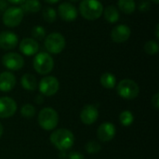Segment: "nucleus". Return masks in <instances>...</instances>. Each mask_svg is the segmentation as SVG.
<instances>
[{"mask_svg": "<svg viewBox=\"0 0 159 159\" xmlns=\"http://www.w3.org/2000/svg\"><path fill=\"white\" fill-rule=\"evenodd\" d=\"M103 6L100 0H81L79 3V13L88 20H95L102 17Z\"/></svg>", "mask_w": 159, "mask_h": 159, "instance_id": "f257e3e1", "label": "nucleus"}, {"mask_svg": "<svg viewBox=\"0 0 159 159\" xmlns=\"http://www.w3.org/2000/svg\"><path fill=\"white\" fill-rule=\"evenodd\" d=\"M51 143L61 151L70 149L75 143V137L72 131L67 129H60L53 131L50 135Z\"/></svg>", "mask_w": 159, "mask_h": 159, "instance_id": "f03ea898", "label": "nucleus"}, {"mask_svg": "<svg viewBox=\"0 0 159 159\" xmlns=\"http://www.w3.org/2000/svg\"><path fill=\"white\" fill-rule=\"evenodd\" d=\"M33 66L39 75H48L53 70L54 60L48 52H37L34 58Z\"/></svg>", "mask_w": 159, "mask_h": 159, "instance_id": "7ed1b4c3", "label": "nucleus"}, {"mask_svg": "<svg viewBox=\"0 0 159 159\" xmlns=\"http://www.w3.org/2000/svg\"><path fill=\"white\" fill-rule=\"evenodd\" d=\"M65 45L66 40L61 33H50L44 39L45 48L50 54H60L64 49Z\"/></svg>", "mask_w": 159, "mask_h": 159, "instance_id": "20e7f679", "label": "nucleus"}, {"mask_svg": "<svg viewBox=\"0 0 159 159\" xmlns=\"http://www.w3.org/2000/svg\"><path fill=\"white\" fill-rule=\"evenodd\" d=\"M59 122V116L58 113L50 108V107H47V108H43L39 115H38V123L39 126L45 129V130H52L54 129Z\"/></svg>", "mask_w": 159, "mask_h": 159, "instance_id": "39448f33", "label": "nucleus"}, {"mask_svg": "<svg viewBox=\"0 0 159 159\" xmlns=\"http://www.w3.org/2000/svg\"><path fill=\"white\" fill-rule=\"evenodd\" d=\"M24 17V12L20 7H8L3 13V23L9 28L17 27L20 24Z\"/></svg>", "mask_w": 159, "mask_h": 159, "instance_id": "423d86ee", "label": "nucleus"}, {"mask_svg": "<svg viewBox=\"0 0 159 159\" xmlns=\"http://www.w3.org/2000/svg\"><path fill=\"white\" fill-rule=\"evenodd\" d=\"M117 93L120 97L126 100L135 99L140 92L138 84L131 79H123L117 85Z\"/></svg>", "mask_w": 159, "mask_h": 159, "instance_id": "0eeeda50", "label": "nucleus"}, {"mask_svg": "<svg viewBox=\"0 0 159 159\" xmlns=\"http://www.w3.org/2000/svg\"><path fill=\"white\" fill-rule=\"evenodd\" d=\"M40 92L45 96H52L56 94L60 88V83L55 76L48 75L40 80L38 85Z\"/></svg>", "mask_w": 159, "mask_h": 159, "instance_id": "6e6552de", "label": "nucleus"}, {"mask_svg": "<svg viewBox=\"0 0 159 159\" xmlns=\"http://www.w3.org/2000/svg\"><path fill=\"white\" fill-rule=\"evenodd\" d=\"M2 63L8 70L18 71L23 67L24 59L17 52H7L2 57Z\"/></svg>", "mask_w": 159, "mask_h": 159, "instance_id": "1a4fd4ad", "label": "nucleus"}, {"mask_svg": "<svg viewBox=\"0 0 159 159\" xmlns=\"http://www.w3.org/2000/svg\"><path fill=\"white\" fill-rule=\"evenodd\" d=\"M57 14L60 16V18L62 20L66 22H70V21H74L77 18L78 12H77V8L75 7V6L73 5L72 3L62 2L58 7Z\"/></svg>", "mask_w": 159, "mask_h": 159, "instance_id": "9d476101", "label": "nucleus"}, {"mask_svg": "<svg viewBox=\"0 0 159 159\" xmlns=\"http://www.w3.org/2000/svg\"><path fill=\"white\" fill-rule=\"evenodd\" d=\"M131 34L130 28L126 24H118L111 31V39L117 44L127 42Z\"/></svg>", "mask_w": 159, "mask_h": 159, "instance_id": "9b49d317", "label": "nucleus"}, {"mask_svg": "<svg viewBox=\"0 0 159 159\" xmlns=\"http://www.w3.org/2000/svg\"><path fill=\"white\" fill-rule=\"evenodd\" d=\"M19 44L18 35L11 31H3L0 33V48L10 50L15 48Z\"/></svg>", "mask_w": 159, "mask_h": 159, "instance_id": "f8f14e48", "label": "nucleus"}, {"mask_svg": "<svg viewBox=\"0 0 159 159\" xmlns=\"http://www.w3.org/2000/svg\"><path fill=\"white\" fill-rule=\"evenodd\" d=\"M17 110V104L12 98H0V118H7L12 116Z\"/></svg>", "mask_w": 159, "mask_h": 159, "instance_id": "ddd939ff", "label": "nucleus"}, {"mask_svg": "<svg viewBox=\"0 0 159 159\" xmlns=\"http://www.w3.org/2000/svg\"><path fill=\"white\" fill-rule=\"evenodd\" d=\"M20 51L25 56L35 55L39 50V44L36 40L32 37L23 38L19 44Z\"/></svg>", "mask_w": 159, "mask_h": 159, "instance_id": "4468645a", "label": "nucleus"}, {"mask_svg": "<svg viewBox=\"0 0 159 159\" xmlns=\"http://www.w3.org/2000/svg\"><path fill=\"white\" fill-rule=\"evenodd\" d=\"M116 132V130L115 125L110 122H105V123H102L99 127L98 131H97V136L102 142L105 143L114 139Z\"/></svg>", "mask_w": 159, "mask_h": 159, "instance_id": "2eb2a0df", "label": "nucleus"}, {"mask_svg": "<svg viewBox=\"0 0 159 159\" xmlns=\"http://www.w3.org/2000/svg\"><path fill=\"white\" fill-rule=\"evenodd\" d=\"M99 116L98 109L93 105H86L80 114L81 121L86 125H91L96 122Z\"/></svg>", "mask_w": 159, "mask_h": 159, "instance_id": "dca6fc26", "label": "nucleus"}, {"mask_svg": "<svg viewBox=\"0 0 159 159\" xmlns=\"http://www.w3.org/2000/svg\"><path fill=\"white\" fill-rule=\"evenodd\" d=\"M16 85V77L10 72H3L0 74V90L8 92L14 89Z\"/></svg>", "mask_w": 159, "mask_h": 159, "instance_id": "f3484780", "label": "nucleus"}, {"mask_svg": "<svg viewBox=\"0 0 159 159\" xmlns=\"http://www.w3.org/2000/svg\"><path fill=\"white\" fill-rule=\"evenodd\" d=\"M102 15H103L105 20H107L110 23H116V22H117L119 20V18H120L119 10L114 5H109L105 8H103Z\"/></svg>", "mask_w": 159, "mask_h": 159, "instance_id": "a211bd4d", "label": "nucleus"}, {"mask_svg": "<svg viewBox=\"0 0 159 159\" xmlns=\"http://www.w3.org/2000/svg\"><path fill=\"white\" fill-rule=\"evenodd\" d=\"M20 7L24 13H37L40 11L42 5L39 0H25Z\"/></svg>", "mask_w": 159, "mask_h": 159, "instance_id": "6ab92c4d", "label": "nucleus"}, {"mask_svg": "<svg viewBox=\"0 0 159 159\" xmlns=\"http://www.w3.org/2000/svg\"><path fill=\"white\" fill-rule=\"evenodd\" d=\"M117 6L119 10L126 15H131L136 10L135 0H118Z\"/></svg>", "mask_w": 159, "mask_h": 159, "instance_id": "aec40b11", "label": "nucleus"}, {"mask_svg": "<svg viewBox=\"0 0 159 159\" xmlns=\"http://www.w3.org/2000/svg\"><path fill=\"white\" fill-rule=\"evenodd\" d=\"M20 84L22 86L23 89L29 90V91H33L37 88V81L34 75H31V74H25L22 75L21 79H20Z\"/></svg>", "mask_w": 159, "mask_h": 159, "instance_id": "412c9836", "label": "nucleus"}, {"mask_svg": "<svg viewBox=\"0 0 159 159\" xmlns=\"http://www.w3.org/2000/svg\"><path fill=\"white\" fill-rule=\"evenodd\" d=\"M100 82L105 89H114L116 84V78L112 73H104L100 78Z\"/></svg>", "mask_w": 159, "mask_h": 159, "instance_id": "4be33fe9", "label": "nucleus"}, {"mask_svg": "<svg viewBox=\"0 0 159 159\" xmlns=\"http://www.w3.org/2000/svg\"><path fill=\"white\" fill-rule=\"evenodd\" d=\"M57 11L51 7H46L42 10V17L45 21L48 23H53L57 20Z\"/></svg>", "mask_w": 159, "mask_h": 159, "instance_id": "5701e85b", "label": "nucleus"}, {"mask_svg": "<svg viewBox=\"0 0 159 159\" xmlns=\"http://www.w3.org/2000/svg\"><path fill=\"white\" fill-rule=\"evenodd\" d=\"M31 35H32V38H34V40H43L45 39L46 35H47V33H46V30L43 26L41 25H35L32 28V31H31Z\"/></svg>", "mask_w": 159, "mask_h": 159, "instance_id": "b1692460", "label": "nucleus"}, {"mask_svg": "<svg viewBox=\"0 0 159 159\" xmlns=\"http://www.w3.org/2000/svg\"><path fill=\"white\" fill-rule=\"evenodd\" d=\"M143 49L145 51V53L149 54V55H156L157 54L159 51V45L157 41L155 40H149L144 44Z\"/></svg>", "mask_w": 159, "mask_h": 159, "instance_id": "393cba45", "label": "nucleus"}, {"mask_svg": "<svg viewBox=\"0 0 159 159\" xmlns=\"http://www.w3.org/2000/svg\"><path fill=\"white\" fill-rule=\"evenodd\" d=\"M119 120H120V123L125 126V127H129L130 126L133 121H134V116L132 115L131 112L129 111H124L120 114V116H119Z\"/></svg>", "mask_w": 159, "mask_h": 159, "instance_id": "a878e982", "label": "nucleus"}, {"mask_svg": "<svg viewBox=\"0 0 159 159\" xmlns=\"http://www.w3.org/2000/svg\"><path fill=\"white\" fill-rule=\"evenodd\" d=\"M20 114L22 116L30 118L35 115V109L32 104H24L20 109Z\"/></svg>", "mask_w": 159, "mask_h": 159, "instance_id": "bb28decb", "label": "nucleus"}, {"mask_svg": "<svg viewBox=\"0 0 159 159\" xmlns=\"http://www.w3.org/2000/svg\"><path fill=\"white\" fill-rule=\"evenodd\" d=\"M101 149L102 147L100 143L95 141H90L86 145V150L89 154H97L98 152H100Z\"/></svg>", "mask_w": 159, "mask_h": 159, "instance_id": "cd10ccee", "label": "nucleus"}, {"mask_svg": "<svg viewBox=\"0 0 159 159\" xmlns=\"http://www.w3.org/2000/svg\"><path fill=\"white\" fill-rule=\"evenodd\" d=\"M150 7H151V4H150V2H149L148 0H143V1L139 4L138 8H139V10L142 11V12H146V11H148V10L150 9Z\"/></svg>", "mask_w": 159, "mask_h": 159, "instance_id": "c85d7f7f", "label": "nucleus"}, {"mask_svg": "<svg viewBox=\"0 0 159 159\" xmlns=\"http://www.w3.org/2000/svg\"><path fill=\"white\" fill-rule=\"evenodd\" d=\"M152 105L156 108L158 109L159 108V94L157 93L154 95V97L152 98Z\"/></svg>", "mask_w": 159, "mask_h": 159, "instance_id": "c756f323", "label": "nucleus"}, {"mask_svg": "<svg viewBox=\"0 0 159 159\" xmlns=\"http://www.w3.org/2000/svg\"><path fill=\"white\" fill-rule=\"evenodd\" d=\"M7 8V1L0 0V11H5Z\"/></svg>", "mask_w": 159, "mask_h": 159, "instance_id": "7c9ffc66", "label": "nucleus"}, {"mask_svg": "<svg viewBox=\"0 0 159 159\" xmlns=\"http://www.w3.org/2000/svg\"><path fill=\"white\" fill-rule=\"evenodd\" d=\"M70 159H84L83 156L79 153H73L70 155Z\"/></svg>", "mask_w": 159, "mask_h": 159, "instance_id": "2f4dec72", "label": "nucleus"}, {"mask_svg": "<svg viewBox=\"0 0 159 159\" xmlns=\"http://www.w3.org/2000/svg\"><path fill=\"white\" fill-rule=\"evenodd\" d=\"M7 1L12 5H21L25 0H7Z\"/></svg>", "mask_w": 159, "mask_h": 159, "instance_id": "473e14b6", "label": "nucleus"}, {"mask_svg": "<svg viewBox=\"0 0 159 159\" xmlns=\"http://www.w3.org/2000/svg\"><path fill=\"white\" fill-rule=\"evenodd\" d=\"M156 38L157 40L159 39V24H157L156 26Z\"/></svg>", "mask_w": 159, "mask_h": 159, "instance_id": "72a5a7b5", "label": "nucleus"}, {"mask_svg": "<svg viewBox=\"0 0 159 159\" xmlns=\"http://www.w3.org/2000/svg\"><path fill=\"white\" fill-rule=\"evenodd\" d=\"M46 3H48V4H56V3H58L60 0H44Z\"/></svg>", "mask_w": 159, "mask_h": 159, "instance_id": "f704fd0d", "label": "nucleus"}, {"mask_svg": "<svg viewBox=\"0 0 159 159\" xmlns=\"http://www.w3.org/2000/svg\"><path fill=\"white\" fill-rule=\"evenodd\" d=\"M3 131H4V127H3V125L0 123V137H1L2 134H3Z\"/></svg>", "mask_w": 159, "mask_h": 159, "instance_id": "c9c22d12", "label": "nucleus"}, {"mask_svg": "<svg viewBox=\"0 0 159 159\" xmlns=\"http://www.w3.org/2000/svg\"><path fill=\"white\" fill-rule=\"evenodd\" d=\"M151 1H152L153 3L157 4H157H158V3H159V0H151Z\"/></svg>", "mask_w": 159, "mask_h": 159, "instance_id": "e433bc0d", "label": "nucleus"}, {"mask_svg": "<svg viewBox=\"0 0 159 159\" xmlns=\"http://www.w3.org/2000/svg\"><path fill=\"white\" fill-rule=\"evenodd\" d=\"M70 1H72V2H77L78 0H70Z\"/></svg>", "mask_w": 159, "mask_h": 159, "instance_id": "4c0bfd02", "label": "nucleus"}]
</instances>
